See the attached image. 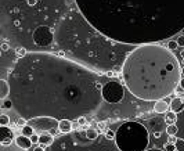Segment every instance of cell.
Returning <instances> with one entry per match:
<instances>
[{
    "mask_svg": "<svg viewBox=\"0 0 184 151\" xmlns=\"http://www.w3.org/2000/svg\"><path fill=\"white\" fill-rule=\"evenodd\" d=\"M145 151H165V150H162V148H147Z\"/></svg>",
    "mask_w": 184,
    "mask_h": 151,
    "instance_id": "cell-40",
    "label": "cell"
},
{
    "mask_svg": "<svg viewBox=\"0 0 184 151\" xmlns=\"http://www.w3.org/2000/svg\"><path fill=\"white\" fill-rule=\"evenodd\" d=\"M44 151H120L114 140L105 137L104 132L100 130L94 140L86 137L83 127L73 129L69 133L58 135L54 137L53 143Z\"/></svg>",
    "mask_w": 184,
    "mask_h": 151,
    "instance_id": "cell-4",
    "label": "cell"
},
{
    "mask_svg": "<svg viewBox=\"0 0 184 151\" xmlns=\"http://www.w3.org/2000/svg\"><path fill=\"white\" fill-rule=\"evenodd\" d=\"M114 141L120 151H145L150 144V133L140 122L128 121L118 127Z\"/></svg>",
    "mask_w": 184,
    "mask_h": 151,
    "instance_id": "cell-5",
    "label": "cell"
},
{
    "mask_svg": "<svg viewBox=\"0 0 184 151\" xmlns=\"http://www.w3.org/2000/svg\"><path fill=\"white\" fill-rule=\"evenodd\" d=\"M122 79L134 97L158 101L172 96L181 79L180 61L159 43L134 46L122 63Z\"/></svg>",
    "mask_w": 184,
    "mask_h": 151,
    "instance_id": "cell-3",
    "label": "cell"
},
{
    "mask_svg": "<svg viewBox=\"0 0 184 151\" xmlns=\"http://www.w3.org/2000/svg\"><path fill=\"white\" fill-rule=\"evenodd\" d=\"M177 44H179V47H183L184 49V35H180L179 38H177Z\"/></svg>",
    "mask_w": 184,
    "mask_h": 151,
    "instance_id": "cell-31",
    "label": "cell"
},
{
    "mask_svg": "<svg viewBox=\"0 0 184 151\" xmlns=\"http://www.w3.org/2000/svg\"><path fill=\"white\" fill-rule=\"evenodd\" d=\"M15 54H17V57H18V58H22V57H25L26 54H28V50H26L25 47H18L15 50Z\"/></svg>",
    "mask_w": 184,
    "mask_h": 151,
    "instance_id": "cell-23",
    "label": "cell"
},
{
    "mask_svg": "<svg viewBox=\"0 0 184 151\" xmlns=\"http://www.w3.org/2000/svg\"><path fill=\"white\" fill-rule=\"evenodd\" d=\"M0 151H25V150L20 148L17 144H10V146H3V144H0Z\"/></svg>",
    "mask_w": 184,
    "mask_h": 151,
    "instance_id": "cell-20",
    "label": "cell"
},
{
    "mask_svg": "<svg viewBox=\"0 0 184 151\" xmlns=\"http://www.w3.org/2000/svg\"><path fill=\"white\" fill-rule=\"evenodd\" d=\"M174 146H176V151H184V140L177 139V141L174 143Z\"/></svg>",
    "mask_w": 184,
    "mask_h": 151,
    "instance_id": "cell-26",
    "label": "cell"
},
{
    "mask_svg": "<svg viewBox=\"0 0 184 151\" xmlns=\"http://www.w3.org/2000/svg\"><path fill=\"white\" fill-rule=\"evenodd\" d=\"M101 97L107 103H111V104L120 103L125 97V89L119 82L111 80V82L104 83V86L101 89Z\"/></svg>",
    "mask_w": 184,
    "mask_h": 151,
    "instance_id": "cell-6",
    "label": "cell"
},
{
    "mask_svg": "<svg viewBox=\"0 0 184 151\" xmlns=\"http://www.w3.org/2000/svg\"><path fill=\"white\" fill-rule=\"evenodd\" d=\"M35 133V130H33V127L32 126H29L28 123L25 125L24 127H21V135L25 136V137H31V136Z\"/></svg>",
    "mask_w": 184,
    "mask_h": 151,
    "instance_id": "cell-18",
    "label": "cell"
},
{
    "mask_svg": "<svg viewBox=\"0 0 184 151\" xmlns=\"http://www.w3.org/2000/svg\"><path fill=\"white\" fill-rule=\"evenodd\" d=\"M177 141V137L176 136H169V139H168V143H172V144H174Z\"/></svg>",
    "mask_w": 184,
    "mask_h": 151,
    "instance_id": "cell-34",
    "label": "cell"
},
{
    "mask_svg": "<svg viewBox=\"0 0 184 151\" xmlns=\"http://www.w3.org/2000/svg\"><path fill=\"white\" fill-rule=\"evenodd\" d=\"M93 29L120 44L172 39L184 29V0H75Z\"/></svg>",
    "mask_w": 184,
    "mask_h": 151,
    "instance_id": "cell-2",
    "label": "cell"
},
{
    "mask_svg": "<svg viewBox=\"0 0 184 151\" xmlns=\"http://www.w3.org/2000/svg\"><path fill=\"white\" fill-rule=\"evenodd\" d=\"M44 148H46V147H43V146H36L33 151H44Z\"/></svg>",
    "mask_w": 184,
    "mask_h": 151,
    "instance_id": "cell-38",
    "label": "cell"
},
{
    "mask_svg": "<svg viewBox=\"0 0 184 151\" xmlns=\"http://www.w3.org/2000/svg\"><path fill=\"white\" fill-rule=\"evenodd\" d=\"M84 133H86V137L90 140H94L98 136V133H100V130L98 129H92V127H87L86 130H84Z\"/></svg>",
    "mask_w": 184,
    "mask_h": 151,
    "instance_id": "cell-17",
    "label": "cell"
},
{
    "mask_svg": "<svg viewBox=\"0 0 184 151\" xmlns=\"http://www.w3.org/2000/svg\"><path fill=\"white\" fill-rule=\"evenodd\" d=\"M105 75L109 76V78H116V76H118V72H115V71H105Z\"/></svg>",
    "mask_w": 184,
    "mask_h": 151,
    "instance_id": "cell-33",
    "label": "cell"
},
{
    "mask_svg": "<svg viewBox=\"0 0 184 151\" xmlns=\"http://www.w3.org/2000/svg\"><path fill=\"white\" fill-rule=\"evenodd\" d=\"M8 49H10V44H8V43H3V44H1V47H0V50H1V52H7Z\"/></svg>",
    "mask_w": 184,
    "mask_h": 151,
    "instance_id": "cell-35",
    "label": "cell"
},
{
    "mask_svg": "<svg viewBox=\"0 0 184 151\" xmlns=\"http://www.w3.org/2000/svg\"><path fill=\"white\" fill-rule=\"evenodd\" d=\"M29 140H31L32 144H37L39 143V135H37V133H33V135L29 137Z\"/></svg>",
    "mask_w": 184,
    "mask_h": 151,
    "instance_id": "cell-29",
    "label": "cell"
},
{
    "mask_svg": "<svg viewBox=\"0 0 184 151\" xmlns=\"http://www.w3.org/2000/svg\"><path fill=\"white\" fill-rule=\"evenodd\" d=\"M170 110H172V112H174V114H179V112H181L184 110V100L180 99V97H176V99L172 100V103H170Z\"/></svg>",
    "mask_w": 184,
    "mask_h": 151,
    "instance_id": "cell-12",
    "label": "cell"
},
{
    "mask_svg": "<svg viewBox=\"0 0 184 151\" xmlns=\"http://www.w3.org/2000/svg\"><path fill=\"white\" fill-rule=\"evenodd\" d=\"M15 125L18 127H24L25 125H26V121H25L24 118H18V119H17V122H15Z\"/></svg>",
    "mask_w": 184,
    "mask_h": 151,
    "instance_id": "cell-30",
    "label": "cell"
},
{
    "mask_svg": "<svg viewBox=\"0 0 184 151\" xmlns=\"http://www.w3.org/2000/svg\"><path fill=\"white\" fill-rule=\"evenodd\" d=\"M28 125L33 127V130H37L40 133H50L53 135L56 130H58V121L51 118H35L28 121Z\"/></svg>",
    "mask_w": 184,
    "mask_h": 151,
    "instance_id": "cell-7",
    "label": "cell"
},
{
    "mask_svg": "<svg viewBox=\"0 0 184 151\" xmlns=\"http://www.w3.org/2000/svg\"><path fill=\"white\" fill-rule=\"evenodd\" d=\"M97 127H98V130H105V127H107V123L104 122V121H100V122L97 123Z\"/></svg>",
    "mask_w": 184,
    "mask_h": 151,
    "instance_id": "cell-32",
    "label": "cell"
},
{
    "mask_svg": "<svg viewBox=\"0 0 184 151\" xmlns=\"http://www.w3.org/2000/svg\"><path fill=\"white\" fill-rule=\"evenodd\" d=\"M180 67H184V57H183V60H181V63H180Z\"/></svg>",
    "mask_w": 184,
    "mask_h": 151,
    "instance_id": "cell-41",
    "label": "cell"
},
{
    "mask_svg": "<svg viewBox=\"0 0 184 151\" xmlns=\"http://www.w3.org/2000/svg\"><path fill=\"white\" fill-rule=\"evenodd\" d=\"M166 133H168L169 136H176L177 126L176 125H168V127H166Z\"/></svg>",
    "mask_w": 184,
    "mask_h": 151,
    "instance_id": "cell-22",
    "label": "cell"
},
{
    "mask_svg": "<svg viewBox=\"0 0 184 151\" xmlns=\"http://www.w3.org/2000/svg\"><path fill=\"white\" fill-rule=\"evenodd\" d=\"M33 42L40 46V47H47L54 42V32L51 31V28H48L46 25H42V27H37L35 31H33Z\"/></svg>",
    "mask_w": 184,
    "mask_h": 151,
    "instance_id": "cell-8",
    "label": "cell"
},
{
    "mask_svg": "<svg viewBox=\"0 0 184 151\" xmlns=\"http://www.w3.org/2000/svg\"><path fill=\"white\" fill-rule=\"evenodd\" d=\"M7 83L12 108L25 121H78L97 112L104 101V83L93 69L47 52H28L18 58Z\"/></svg>",
    "mask_w": 184,
    "mask_h": 151,
    "instance_id": "cell-1",
    "label": "cell"
},
{
    "mask_svg": "<svg viewBox=\"0 0 184 151\" xmlns=\"http://www.w3.org/2000/svg\"><path fill=\"white\" fill-rule=\"evenodd\" d=\"M177 47H179V44H177L176 40H169L168 42V49L170 50V52H174Z\"/></svg>",
    "mask_w": 184,
    "mask_h": 151,
    "instance_id": "cell-25",
    "label": "cell"
},
{
    "mask_svg": "<svg viewBox=\"0 0 184 151\" xmlns=\"http://www.w3.org/2000/svg\"><path fill=\"white\" fill-rule=\"evenodd\" d=\"M3 108H6V110H10V108H12V103L10 99H4L3 100Z\"/></svg>",
    "mask_w": 184,
    "mask_h": 151,
    "instance_id": "cell-27",
    "label": "cell"
},
{
    "mask_svg": "<svg viewBox=\"0 0 184 151\" xmlns=\"http://www.w3.org/2000/svg\"><path fill=\"white\" fill-rule=\"evenodd\" d=\"M104 135H105V137H107V139H109V140H114V139H115V132L112 130V129H105V130H104Z\"/></svg>",
    "mask_w": 184,
    "mask_h": 151,
    "instance_id": "cell-24",
    "label": "cell"
},
{
    "mask_svg": "<svg viewBox=\"0 0 184 151\" xmlns=\"http://www.w3.org/2000/svg\"><path fill=\"white\" fill-rule=\"evenodd\" d=\"M8 93H10V88H8L7 80L0 79V100H4L8 97Z\"/></svg>",
    "mask_w": 184,
    "mask_h": 151,
    "instance_id": "cell-16",
    "label": "cell"
},
{
    "mask_svg": "<svg viewBox=\"0 0 184 151\" xmlns=\"http://www.w3.org/2000/svg\"><path fill=\"white\" fill-rule=\"evenodd\" d=\"M169 110V104L165 101V100H158L155 101V105H154V111L156 114H166Z\"/></svg>",
    "mask_w": 184,
    "mask_h": 151,
    "instance_id": "cell-15",
    "label": "cell"
},
{
    "mask_svg": "<svg viewBox=\"0 0 184 151\" xmlns=\"http://www.w3.org/2000/svg\"><path fill=\"white\" fill-rule=\"evenodd\" d=\"M163 150L165 151H176V146L172 144V143H166L163 146Z\"/></svg>",
    "mask_w": 184,
    "mask_h": 151,
    "instance_id": "cell-28",
    "label": "cell"
},
{
    "mask_svg": "<svg viewBox=\"0 0 184 151\" xmlns=\"http://www.w3.org/2000/svg\"><path fill=\"white\" fill-rule=\"evenodd\" d=\"M53 140H54V136L50 133H39V143L37 144L43 146V147H48L53 143Z\"/></svg>",
    "mask_w": 184,
    "mask_h": 151,
    "instance_id": "cell-14",
    "label": "cell"
},
{
    "mask_svg": "<svg viewBox=\"0 0 184 151\" xmlns=\"http://www.w3.org/2000/svg\"><path fill=\"white\" fill-rule=\"evenodd\" d=\"M58 130L65 135V133H69V132H72V121L69 119H62V121H58Z\"/></svg>",
    "mask_w": 184,
    "mask_h": 151,
    "instance_id": "cell-13",
    "label": "cell"
},
{
    "mask_svg": "<svg viewBox=\"0 0 184 151\" xmlns=\"http://www.w3.org/2000/svg\"><path fill=\"white\" fill-rule=\"evenodd\" d=\"M181 75H184V67H181Z\"/></svg>",
    "mask_w": 184,
    "mask_h": 151,
    "instance_id": "cell-42",
    "label": "cell"
},
{
    "mask_svg": "<svg viewBox=\"0 0 184 151\" xmlns=\"http://www.w3.org/2000/svg\"><path fill=\"white\" fill-rule=\"evenodd\" d=\"M174 125L177 126L176 137L180 140H184V110L177 114V119H176V123H174Z\"/></svg>",
    "mask_w": 184,
    "mask_h": 151,
    "instance_id": "cell-10",
    "label": "cell"
},
{
    "mask_svg": "<svg viewBox=\"0 0 184 151\" xmlns=\"http://www.w3.org/2000/svg\"><path fill=\"white\" fill-rule=\"evenodd\" d=\"M15 144L18 146L20 148H22V150H29L31 148V146H32V143H31V140H29V137H25V136L20 135L15 137Z\"/></svg>",
    "mask_w": 184,
    "mask_h": 151,
    "instance_id": "cell-11",
    "label": "cell"
},
{
    "mask_svg": "<svg viewBox=\"0 0 184 151\" xmlns=\"http://www.w3.org/2000/svg\"><path fill=\"white\" fill-rule=\"evenodd\" d=\"M78 123H79L80 126H83V125H86V118H79V119H78Z\"/></svg>",
    "mask_w": 184,
    "mask_h": 151,
    "instance_id": "cell-37",
    "label": "cell"
},
{
    "mask_svg": "<svg viewBox=\"0 0 184 151\" xmlns=\"http://www.w3.org/2000/svg\"><path fill=\"white\" fill-rule=\"evenodd\" d=\"M26 3H28V6H31V7H33V6H36L37 0H26Z\"/></svg>",
    "mask_w": 184,
    "mask_h": 151,
    "instance_id": "cell-36",
    "label": "cell"
},
{
    "mask_svg": "<svg viewBox=\"0 0 184 151\" xmlns=\"http://www.w3.org/2000/svg\"><path fill=\"white\" fill-rule=\"evenodd\" d=\"M10 123V116L6 114H0V126H8Z\"/></svg>",
    "mask_w": 184,
    "mask_h": 151,
    "instance_id": "cell-21",
    "label": "cell"
},
{
    "mask_svg": "<svg viewBox=\"0 0 184 151\" xmlns=\"http://www.w3.org/2000/svg\"><path fill=\"white\" fill-rule=\"evenodd\" d=\"M179 86H180V89H183L184 90V78H181L180 82H179Z\"/></svg>",
    "mask_w": 184,
    "mask_h": 151,
    "instance_id": "cell-39",
    "label": "cell"
},
{
    "mask_svg": "<svg viewBox=\"0 0 184 151\" xmlns=\"http://www.w3.org/2000/svg\"><path fill=\"white\" fill-rule=\"evenodd\" d=\"M14 141V132L8 126H0V144L10 146Z\"/></svg>",
    "mask_w": 184,
    "mask_h": 151,
    "instance_id": "cell-9",
    "label": "cell"
},
{
    "mask_svg": "<svg viewBox=\"0 0 184 151\" xmlns=\"http://www.w3.org/2000/svg\"><path fill=\"white\" fill-rule=\"evenodd\" d=\"M176 119H177V114L174 112H166V118H165V122L168 123V125H174L176 123Z\"/></svg>",
    "mask_w": 184,
    "mask_h": 151,
    "instance_id": "cell-19",
    "label": "cell"
},
{
    "mask_svg": "<svg viewBox=\"0 0 184 151\" xmlns=\"http://www.w3.org/2000/svg\"><path fill=\"white\" fill-rule=\"evenodd\" d=\"M0 57H1V50H0Z\"/></svg>",
    "mask_w": 184,
    "mask_h": 151,
    "instance_id": "cell-43",
    "label": "cell"
}]
</instances>
